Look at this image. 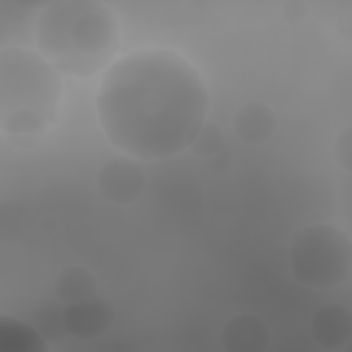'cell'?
<instances>
[{
  "label": "cell",
  "mask_w": 352,
  "mask_h": 352,
  "mask_svg": "<svg viewBox=\"0 0 352 352\" xmlns=\"http://www.w3.org/2000/svg\"><path fill=\"white\" fill-rule=\"evenodd\" d=\"M95 106L113 147L136 160H165L190 148L206 122L209 91L182 54L147 47L106 69Z\"/></svg>",
  "instance_id": "6da1fadb"
},
{
  "label": "cell",
  "mask_w": 352,
  "mask_h": 352,
  "mask_svg": "<svg viewBox=\"0 0 352 352\" xmlns=\"http://www.w3.org/2000/svg\"><path fill=\"white\" fill-rule=\"evenodd\" d=\"M121 28L113 10L96 0H55L41 8L36 50L62 74L88 78L109 67L120 48Z\"/></svg>",
  "instance_id": "7a4b0ae2"
},
{
  "label": "cell",
  "mask_w": 352,
  "mask_h": 352,
  "mask_svg": "<svg viewBox=\"0 0 352 352\" xmlns=\"http://www.w3.org/2000/svg\"><path fill=\"white\" fill-rule=\"evenodd\" d=\"M62 96V74L36 48L0 50V131L11 146L38 144L58 120Z\"/></svg>",
  "instance_id": "3957f363"
},
{
  "label": "cell",
  "mask_w": 352,
  "mask_h": 352,
  "mask_svg": "<svg viewBox=\"0 0 352 352\" xmlns=\"http://www.w3.org/2000/svg\"><path fill=\"white\" fill-rule=\"evenodd\" d=\"M289 265L294 279L307 287L319 290L340 287L351 278V238L334 224L305 226L292 239Z\"/></svg>",
  "instance_id": "277c9868"
},
{
  "label": "cell",
  "mask_w": 352,
  "mask_h": 352,
  "mask_svg": "<svg viewBox=\"0 0 352 352\" xmlns=\"http://www.w3.org/2000/svg\"><path fill=\"white\" fill-rule=\"evenodd\" d=\"M96 186L104 201L125 206L142 197L146 186V173L139 160L124 154L107 160L100 166Z\"/></svg>",
  "instance_id": "5b68a950"
},
{
  "label": "cell",
  "mask_w": 352,
  "mask_h": 352,
  "mask_svg": "<svg viewBox=\"0 0 352 352\" xmlns=\"http://www.w3.org/2000/svg\"><path fill=\"white\" fill-rule=\"evenodd\" d=\"M114 305L99 296L65 305L62 322L65 330L74 338L91 341L103 336L114 323Z\"/></svg>",
  "instance_id": "8992f818"
},
{
  "label": "cell",
  "mask_w": 352,
  "mask_h": 352,
  "mask_svg": "<svg viewBox=\"0 0 352 352\" xmlns=\"http://www.w3.org/2000/svg\"><path fill=\"white\" fill-rule=\"evenodd\" d=\"M309 330L314 341L323 349H342L352 336L351 309L338 302L324 304L312 315Z\"/></svg>",
  "instance_id": "52a82bcc"
},
{
  "label": "cell",
  "mask_w": 352,
  "mask_h": 352,
  "mask_svg": "<svg viewBox=\"0 0 352 352\" xmlns=\"http://www.w3.org/2000/svg\"><path fill=\"white\" fill-rule=\"evenodd\" d=\"M270 340L264 320L249 312L231 316L220 331V342L228 352H261L267 349Z\"/></svg>",
  "instance_id": "ba28073f"
},
{
  "label": "cell",
  "mask_w": 352,
  "mask_h": 352,
  "mask_svg": "<svg viewBox=\"0 0 352 352\" xmlns=\"http://www.w3.org/2000/svg\"><path fill=\"white\" fill-rule=\"evenodd\" d=\"M232 128L239 140L248 144H263L274 135L276 117L267 103L248 100L234 113Z\"/></svg>",
  "instance_id": "9c48e42d"
},
{
  "label": "cell",
  "mask_w": 352,
  "mask_h": 352,
  "mask_svg": "<svg viewBox=\"0 0 352 352\" xmlns=\"http://www.w3.org/2000/svg\"><path fill=\"white\" fill-rule=\"evenodd\" d=\"M95 274L82 264L65 267L54 280V293L59 302L67 305L96 294Z\"/></svg>",
  "instance_id": "30bf717a"
},
{
  "label": "cell",
  "mask_w": 352,
  "mask_h": 352,
  "mask_svg": "<svg viewBox=\"0 0 352 352\" xmlns=\"http://www.w3.org/2000/svg\"><path fill=\"white\" fill-rule=\"evenodd\" d=\"M45 338L26 322L8 316H0V352H47Z\"/></svg>",
  "instance_id": "8fae6325"
},
{
  "label": "cell",
  "mask_w": 352,
  "mask_h": 352,
  "mask_svg": "<svg viewBox=\"0 0 352 352\" xmlns=\"http://www.w3.org/2000/svg\"><path fill=\"white\" fill-rule=\"evenodd\" d=\"M224 143L226 138L223 131L214 122L206 121L199 129L188 150L199 158L212 160L223 151Z\"/></svg>",
  "instance_id": "7c38bea8"
},
{
  "label": "cell",
  "mask_w": 352,
  "mask_h": 352,
  "mask_svg": "<svg viewBox=\"0 0 352 352\" xmlns=\"http://www.w3.org/2000/svg\"><path fill=\"white\" fill-rule=\"evenodd\" d=\"M351 126H346L345 129L340 131L336 142H334V157L338 162V165L346 170L351 172L352 169V133Z\"/></svg>",
  "instance_id": "4fadbf2b"
},
{
  "label": "cell",
  "mask_w": 352,
  "mask_h": 352,
  "mask_svg": "<svg viewBox=\"0 0 352 352\" xmlns=\"http://www.w3.org/2000/svg\"><path fill=\"white\" fill-rule=\"evenodd\" d=\"M308 6L307 3L301 1V0H292V1H286L282 6V15L285 18V21L290 25H300L305 21V18L308 16Z\"/></svg>",
  "instance_id": "5bb4252c"
}]
</instances>
